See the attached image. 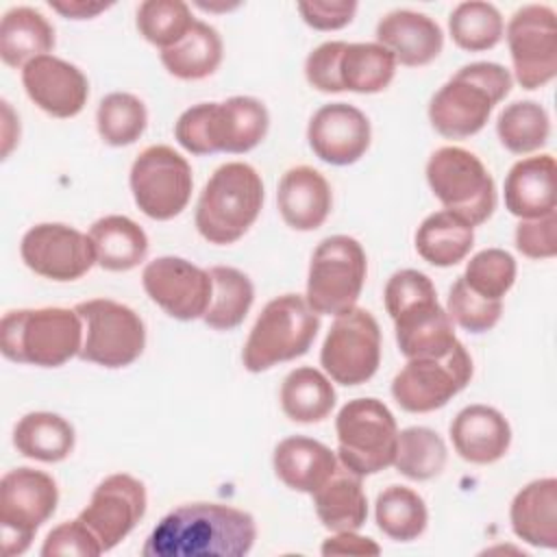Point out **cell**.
Here are the masks:
<instances>
[{"instance_id": "6", "label": "cell", "mask_w": 557, "mask_h": 557, "mask_svg": "<svg viewBox=\"0 0 557 557\" xmlns=\"http://www.w3.org/2000/svg\"><path fill=\"white\" fill-rule=\"evenodd\" d=\"M320 329L318 313L300 294L272 298L252 324L242 350L248 372H265L276 363L302 357Z\"/></svg>"}, {"instance_id": "8", "label": "cell", "mask_w": 557, "mask_h": 557, "mask_svg": "<svg viewBox=\"0 0 557 557\" xmlns=\"http://www.w3.org/2000/svg\"><path fill=\"white\" fill-rule=\"evenodd\" d=\"M337 457L359 476L376 474L394 463L398 426L394 413L376 398L348 400L337 418Z\"/></svg>"}, {"instance_id": "52", "label": "cell", "mask_w": 557, "mask_h": 557, "mask_svg": "<svg viewBox=\"0 0 557 557\" xmlns=\"http://www.w3.org/2000/svg\"><path fill=\"white\" fill-rule=\"evenodd\" d=\"M2 111H4V128H2V141H4V146H2V157H7L9 150H11V146L15 144L13 137L9 135V128H11V124H15V122H20V120H11L13 111H11V107H9L7 100L2 102Z\"/></svg>"}, {"instance_id": "51", "label": "cell", "mask_w": 557, "mask_h": 557, "mask_svg": "<svg viewBox=\"0 0 557 557\" xmlns=\"http://www.w3.org/2000/svg\"><path fill=\"white\" fill-rule=\"evenodd\" d=\"M48 4L50 9L59 11L67 20H91L111 7L109 2H94V0H50Z\"/></svg>"}, {"instance_id": "34", "label": "cell", "mask_w": 557, "mask_h": 557, "mask_svg": "<svg viewBox=\"0 0 557 557\" xmlns=\"http://www.w3.org/2000/svg\"><path fill=\"white\" fill-rule=\"evenodd\" d=\"M161 63L183 81L207 78L222 63V39L213 26L196 20L178 44L161 50Z\"/></svg>"}, {"instance_id": "21", "label": "cell", "mask_w": 557, "mask_h": 557, "mask_svg": "<svg viewBox=\"0 0 557 557\" xmlns=\"http://www.w3.org/2000/svg\"><path fill=\"white\" fill-rule=\"evenodd\" d=\"M376 44L392 52L396 63L420 67L437 59L444 46L442 28L424 13L398 9L376 24Z\"/></svg>"}, {"instance_id": "11", "label": "cell", "mask_w": 557, "mask_h": 557, "mask_svg": "<svg viewBox=\"0 0 557 557\" xmlns=\"http://www.w3.org/2000/svg\"><path fill=\"white\" fill-rule=\"evenodd\" d=\"M59 490L50 474L35 468L9 470L0 481V529L7 557L22 555L35 531L54 513Z\"/></svg>"}, {"instance_id": "18", "label": "cell", "mask_w": 557, "mask_h": 557, "mask_svg": "<svg viewBox=\"0 0 557 557\" xmlns=\"http://www.w3.org/2000/svg\"><path fill=\"white\" fill-rule=\"evenodd\" d=\"M146 487L139 479L117 472L98 483L78 518L98 537L102 550L115 548L146 513Z\"/></svg>"}, {"instance_id": "9", "label": "cell", "mask_w": 557, "mask_h": 557, "mask_svg": "<svg viewBox=\"0 0 557 557\" xmlns=\"http://www.w3.org/2000/svg\"><path fill=\"white\" fill-rule=\"evenodd\" d=\"M368 274V259L361 244L348 235L322 239L309 263L307 302L320 315H342L357 307Z\"/></svg>"}, {"instance_id": "10", "label": "cell", "mask_w": 557, "mask_h": 557, "mask_svg": "<svg viewBox=\"0 0 557 557\" xmlns=\"http://www.w3.org/2000/svg\"><path fill=\"white\" fill-rule=\"evenodd\" d=\"M83 320V346L78 357L102 368H126L146 346V326L131 307L109 300L91 298L74 307Z\"/></svg>"}, {"instance_id": "7", "label": "cell", "mask_w": 557, "mask_h": 557, "mask_svg": "<svg viewBox=\"0 0 557 557\" xmlns=\"http://www.w3.org/2000/svg\"><path fill=\"white\" fill-rule=\"evenodd\" d=\"M426 181L444 209L470 226L483 224L494 213V178L481 159L466 148H437L426 161Z\"/></svg>"}, {"instance_id": "16", "label": "cell", "mask_w": 557, "mask_h": 557, "mask_svg": "<svg viewBox=\"0 0 557 557\" xmlns=\"http://www.w3.org/2000/svg\"><path fill=\"white\" fill-rule=\"evenodd\" d=\"M22 261L50 281H76L91 270L96 252L89 235L59 222H44L28 228L20 244Z\"/></svg>"}, {"instance_id": "47", "label": "cell", "mask_w": 557, "mask_h": 557, "mask_svg": "<svg viewBox=\"0 0 557 557\" xmlns=\"http://www.w3.org/2000/svg\"><path fill=\"white\" fill-rule=\"evenodd\" d=\"M346 50V41H326L309 52L305 61L307 83L322 94H339V59Z\"/></svg>"}, {"instance_id": "36", "label": "cell", "mask_w": 557, "mask_h": 557, "mask_svg": "<svg viewBox=\"0 0 557 557\" xmlns=\"http://www.w3.org/2000/svg\"><path fill=\"white\" fill-rule=\"evenodd\" d=\"M396 74V59L381 44H346L339 59V81L344 91L379 94Z\"/></svg>"}, {"instance_id": "12", "label": "cell", "mask_w": 557, "mask_h": 557, "mask_svg": "<svg viewBox=\"0 0 557 557\" xmlns=\"http://www.w3.org/2000/svg\"><path fill=\"white\" fill-rule=\"evenodd\" d=\"M191 168L174 148L154 144L144 148L131 168L135 205L152 220L176 218L191 198Z\"/></svg>"}, {"instance_id": "1", "label": "cell", "mask_w": 557, "mask_h": 557, "mask_svg": "<svg viewBox=\"0 0 557 557\" xmlns=\"http://www.w3.org/2000/svg\"><path fill=\"white\" fill-rule=\"evenodd\" d=\"M257 540L255 518L222 503H187L165 513L141 546L144 557H244Z\"/></svg>"}, {"instance_id": "4", "label": "cell", "mask_w": 557, "mask_h": 557, "mask_svg": "<svg viewBox=\"0 0 557 557\" xmlns=\"http://www.w3.org/2000/svg\"><path fill=\"white\" fill-rule=\"evenodd\" d=\"M83 320L74 309H15L0 322V350L9 361L59 368L81 352Z\"/></svg>"}, {"instance_id": "48", "label": "cell", "mask_w": 557, "mask_h": 557, "mask_svg": "<svg viewBox=\"0 0 557 557\" xmlns=\"http://www.w3.org/2000/svg\"><path fill=\"white\" fill-rule=\"evenodd\" d=\"M516 248L529 259H553L557 255V213L520 220L516 226Z\"/></svg>"}, {"instance_id": "41", "label": "cell", "mask_w": 557, "mask_h": 557, "mask_svg": "<svg viewBox=\"0 0 557 557\" xmlns=\"http://www.w3.org/2000/svg\"><path fill=\"white\" fill-rule=\"evenodd\" d=\"M148 124L146 104L126 91L107 94L96 111L98 135L109 146H131L135 144Z\"/></svg>"}, {"instance_id": "31", "label": "cell", "mask_w": 557, "mask_h": 557, "mask_svg": "<svg viewBox=\"0 0 557 557\" xmlns=\"http://www.w3.org/2000/svg\"><path fill=\"white\" fill-rule=\"evenodd\" d=\"M474 244V226L450 211H435L416 231L418 255L437 268H450L466 259Z\"/></svg>"}, {"instance_id": "45", "label": "cell", "mask_w": 557, "mask_h": 557, "mask_svg": "<svg viewBox=\"0 0 557 557\" xmlns=\"http://www.w3.org/2000/svg\"><path fill=\"white\" fill-rule=\"evenodd\" d=\"M213 111L215 102H200L183 111L174 124L176 141L191 154H213Z\"/></svg>"}, {"instance_id": "2", "label": "cell", "mask_w": 557, "mask_h": 557, "mask_svg": "<svg viewBox=\"0 0 557 557\" xmlns=\"http://www.w3.org/2000/svg\"><path fill=\"white\" fill-rule=\"evenodd\" d=\"M383 298L398 348L407 359L444 357L457 346L453 320L437 302L435 285L424 272L409 268L394 272Z\"/></svg>"}, {"instance_id": "44", "label": "cell", "mask_w": 557, "mask_h": 557, "mask_svg": "<svg viewBox=\"0 0 557 557\" xmlns=\"http://www.w3.org/2000/svg\"><path fill=\"white\" fill-rule=\"evenodd\" d=\"M448 318L468 333H485L496 326L503 313V300H487L472 292L459 276L448 292Z\"/></svg>"}, {"instance_id": "43", "label": "cell", "mask_w": 557, "mask_h": 557, "mask_svg": "<svg viewBox=\"0 0 557 557\" xmlns=\"http://www.w3.org/2000/svg\"><path fill=\"white\" fill-rule=\"evenodd\" d=\"M466 285L487 300H503L516 281V259L503 248L476 252L461 274Z\"/></svg>"}, {"instance_id": "42", "label": "cell", "mask_w": 557, "mask_h": 557, "mask_svg": "<svg viewBox=\"0 0 557 557\" xmlns=\"http://www.w3.org/2000/svg\"><path fill=\"white\" fill-rule=\"evenodd\" d=\"M194 22L189 7L181 0H146L139 4L135 17L139 35L161 50L178 44Z\"/></svg>"}, {"instance_id": "35", "label": "cell", "mask_w": 557, "mask_h": 557, "mask_svg": "<svg viewBox=\"0 0 557 557\" xmlns=\"http://www.w3.org/2000/svg\"><path fill=\"white\" fill-rule=\"evenodd\" d=\"M209 276L213 283V292L202 320L215 331H231L244 322L252 307V281L242 270L231 265H213L209 270Z\"/></svg>"}, {"instance_id": "40", "label": "cell", "mask_w": 557, "mask_h": 557, "mask_svg": "<svg viewBox=\"0 0 557 557\" xmlns=\"http://www.w3.org/2000/svg\"><path fill=\"white\" fill-rule=\"evenodd\" d=\"M453 41L468 52H483L494 48L505 33L503 15L490 2L470 0L453 9L448 17Z\"/></svg>"}, {"instance_id": "26", "label": "cell", "mask_w": 557, "mask_h": 557, "mask_svg": "<svg viewBox=\"0 0 557 557\" xmlns=\"http://www.w3.org/2000/svg\"><path fill=\"white\" fill-rule=\"evenodd\" d=\"M513 533L537 548L557 546V479L546 476L524 485L511 500Z\"/></svg>"}, {"instance_id": "32", "label": "cell", "mask_w": 557, "mask_h": 557, "mask_svg": "<svg viewBox=\"0 0 557 557\" xmlns=\"http://www.w3.org/2000/svg\"><path fill=\"white\" fill-rule=\"evenodd\" d=\"M74 426L50 411H30L13 429V446L20 455L44 463H57L74 450Z\"/></svg>"}, {"instance_id": "30", "label": "cell", "mask_w": 557, "mask_h": 557, "mask_svg": "<svg viewBox=\"0 0 557 557\" xmlns=\"http://www.w3.org/2000/svg\"><path fill=\"white\" fill-rule=\"evenodd\" d=\"M54 48L52 24L33 7L9 9L0 22V57L9 67H24Z\"/></svg>"}, {"instance_id": "13", "label": "cell", "mask_w": 557, "mask_h": 557, "mask_svg": "<svg viewBox=\"0 0 557 557\" xmlns=\"http://www.w3.org/2000/svg\"><path fill=\"white\" fill-rule=\"evenodd\" d=\"M320 363L339 385L370 381L381 363V329L374 315L361 307L337 315L322 344Z\"/></svg>"}, {"instance_id": "15", "label": "cell", "mask_w": 557, "mask_h": 557, "mask_svg": "<svg viewBox=\"0 0 557 557\" xmlns=\"http://www.w3.org/2000/svg\"><path fill=\"white\" fill-rule=\"evenodd\" d=\"M513 74L522 89H540L557 76V20L546 4L518 9L507 24Z\"/></svg>"}, {"instance_id": "46", "label": "cell", "mask_w": 557, "mask_h": 557, "mask_svg": "<svg viewBox=\"0 0 557 557\" xmlns=\"http://www.w3.org/2000/svg\"><path fill=\"white\" fill-rule=\"evenodd\" d=\"M102 546L98 537L91 533V529L81 520H67L54 527L41 546L44 557L54 555H74V557H96L102 555Z\"/></svg>"}, {"instance_id": "17", "label": "cell", "mask_w": 557, "mask_h": 557, "mask_svg": "<svg viewBox=\"0 0 557 557\" xmlns=\"http://www.w3.org/2000/svg\"><path fill=\"white\" fill-rule=\"evenodd\" d=\"M141 283L152 302L183 322L202 318L211 302L213 283L209 270L183 257H159L150 261L141 272Z\"/></svg>"}, {"instance_id": "14", "label": "cell", "mask_w": 557, "mask_h": 557, "mask_svg": "<svg viewBox=\"0 0 557 557\" xmlns=\"http://www.w3.org/2000/svg\"><path fill=\"white\" fill-rule=\"evenodd\" d=\"M472 379V357L457 346L444 357L407 359L392 381L394 400L409 413H429L444 407Z\"/></svg>"}, {"instance_id": "5", "label": "cell", "mask_w": 557, "mask_h": 557, "mask_svg": "<svg viewBox=\"0 0 557 557\" xmlns=\"http://www.w3.org/2000/svg\"><path fill=\"white\" fill-rule=\"evenodd\" d=\"M263 207V183L242 161L220 165L205 183L196 205V228L209 242L226 246L244 237Z\"/></svg>"}, {"instance_id": "24", "label": "cell", "mask_w": 557, "mask_h": 557, "mask_svg": "<svg viewBox=\"0 0 557 557\" xmlns=\"http://www.w3.org/2000/svg\"><path fill=\"white\" fill-rule=\"evenodd\" d=\"M505 207L520 220L542 218L555 211V159L537 154L520 159L505 178Z\"/></svg>"}, {"instance_id": "27", "label": "cell", "mask_w": 557, "mask_h": 557, "mask_svg": "<svg viewBox=\"0 0 557 557\" xmlns=\"http://www.w3.org/2000/svg\"><path fill=\"white\" fill-rule=\"evenodd\" d=\"M268 126V109L252 96H233L224 102H215L213 139L218 152L242 154L252 150L263 141Z\"/></svg>"}, {"instance_id": "22", "label": "cell", "mask_w": 557, "mask_h": 557, "mask_svg": "<svg viewBox=\"0 0 557 557\" xmlns=\"http://www.w3.org/2000/svg\"><path fill=\"white\" fill-rule=\"evenodd\" d=\"M450 440L461 459L487 466L503 459L509 450L511 426L498 409L468 405L450 422Z\"/></svg>"}, {"instance_id": "23", "label": "cell", "mask_w": 557, "mask_h": 557, "mask_svg": "<svg viewBox=\"0 0 557 557\" xmlns=\"http://www.w3.org/2000/svg\"><path fill=\"white\" fill-rule=\"evenodd\" d=\"M276 202L287 226L294 231H315L329 218L333 196L326 178L318 170L296 165L281 176Z\"/></svg>"}, {"instance_id": "39", "label": "cell", "mask_w": 557, "mask_h": 557, "mask_svg": "<svg viewBox=\"0 0 557 557\" xmlns=\"http://www.w3.org/2000/svg\"><path fill=\"white\" fill-rule=\"evenodd\" d=\"M496 133L509 152L529 154L548 141L550 120L540 102L516 100L500 111L496 120Z\"/></svg>"}, {"instance_id": "25", "label": "cell", "mask_w": 557, "mask_h": 557, "mask_svg": "<svg viewBox=\"0 0 557 557\" xmlns=\"http://www.w3.org/2000/svg\"><path fill=\"white\" fill-rule=\"evenodd\" d=\"M272 463L276 476L289 490L305 494H313L337 470L335 453L322 442L302 435L281 440Z\"/></svg>"}, {"instance_id": "50", "label": "cell", "mask_w": 557, "mask_h": 557, "mask_svg": "<svg viewBox=\"0 0 557 557\" xmlns=\"http://www.w3.org/2000/svg\"><path fill=\"white\" fill-rule=\"evenodd\" d=\"M322 555H379L381 553V546L372 540V537H363V535H357L355 531H342V533H335L333 537H326L322 542V548H320Z\"/></svg>"}, {"instance_id": "19", "label": "cell", "mask_w": 557, "mask_h": 557, "mask_svg": "<svg viewBox=\"0 0 557 557\" xmlns=\"http://www.w3.org/2000/svg\"><path fill=\"white\" fill-rule=\"evenodd\" d=\"M370 120L348 102L320 107L307 126V139L318 159L331 165L359 161L370 146Z\"/></svg>"}, {"instance_id": "33", "label": "cell", "mask_w": 557, "mask_h": 557, "mask_svg": "<svg viewBox=\"0 0 557 557\" xmlns=\"http://www.w3.org/2000/svg\"><path fill=\"white\" fill-rule=\"evenodd\" d=\"M283 413L300 424L322 422L335 407V389L326 374L302 366L292 370L281 385Z\"/></svg>"}, {"instance_id": "29", "label": "cell", "mask_w": 557, "mask_h": 557, "mask_svg": "<svg viewBox=\"0 0 557 557\" xmlns=\"http://www.w3.org/2000/svg\"><path fill=\"white\" fill-rule=\"evenodd\" d=\"M96 263L109 272H126L137 268L148 255V237L144 228L126 215H104L89 228Z\"/></svg>"}, {"instance_id": "38", "label": "cell", "mask_w": 557, "mask_h": 557, "mask_svg": "<svg viewBox=\"0 0 557 557\" xmlns=\"http://www.w3.org/2000/svg\"><path fill=\"white\" fill-rule=\"evenodd\" d=\"M446 444L429 426H409L398 431L394 468L411 481H429L446 466Z\"/></svg>"}, {"instance_id": "37", "label": "cell", "mask_w": 557, "mask_h": 557, "mask_svg": "<svg viewBox=\"0 0 557 557\" xmlns=\"http://www.w3.org/2000/svg\"><path fill=\"white\" fill-rule=\"evenodd\" d=\"M376 527L396 542L420 537L429 522V511L422 496L405 485H389L376 496Z\"/></svg>"}, {"instance_id": "20", "label": "cell", "mask_w": 557, "mask_h": 557, "mask_svg": "<svg viewBox=\"0 0 557 557\" xmlns=\"http://www.w3.org/2000/svg\"><path fill=\"white\" fill-rule=\"evenodd\" d=\"M22 85L41 111L61 120L78 115L89 96L87 76L54 54H41L26 63Z\"/></svg>"}, {"instance_id": "28", "label": "cell", "mask_w": 557, "mask_h": 557, "mask_svg": "<svg viewBox=\"0 0 557 557\" xmlns=\"http://www.w3.org/2000/svg\"><path fill=\"white\" fill-rule=\"evenodd\" d=\"M313 507L324 529L333 533L357 531L368 518V498L361 476L348 468H337L315 492Z\"/></svg>"}, {"instance_id": "49", "label": "cell", "mask_w": 557, "mask_h": 557, "mask_svg": "<svg viewBox=\"0 0 557 557\" xmlns=\"http://www.w3.org/2000/svg\"><path fill=\"white\" fill-rule=\"evenodd\" d=\"M355 0H309L298 2V13L307 26L315 30H337L355 17Z\"/></svg>"}, {"instance_id": "3", "label": "cell", "mask_w": 557, "mask_h": 557, "mask_svg": "<svg viewBox=\"0 0 557 557\" xmlns=\"http://www.w3.org/2000/svg\"><path fill=\"white\" fill-rule=\"evenodd\" d=\"M511 91V74L498 63L476 61L459 67L431 98L429 120L446 139L476 135L494 107Z\"/></svg>"}]
</instances>
